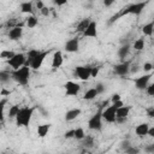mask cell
<instances>
[{
	"label": "cell",
	"mask_w": 154,
	"mask_h": 154,
	"mask_svg": "<svg viewBox=\"0 0 154 154\" xmlns=\"http://www.w3.org/2000/svg\"><path fill=\"white\" fill-rule=\"evenodd\" d=\"M14 54H16V53H14V52H12V51H2V52L0 53V58L8 60V59H11Z\"/></svg>",
	"instance_id": "cell-32"
},
{
	"label": "cell",
	"mask_w": 154,
	"mask_h": 154,
	"mask_svg": "<svg viewBox=\"0 0 154 154\" xmlns=\"http://www.w3.org/2000/svg\"><path fill=\"white\" fill-rule=\"evenodd\" d=\"M81 113H82L81 108H71V109H67L66 113H65V120L66 122H72L78 116H81Z\"/></svg>",
	"instance_id": "cell-17"
},
{
	"label": "cell",
	"mask_w": 154,
	"mask_h": 154,
	"mask_svg": "<svg viewBox=\"0 0 154 154\" xmlns=\"http://www.w3.org/2000/svg\"><path fill=\"white\" fill-rule=\"evenodd\" d=\"M73 132H75V129H71V130H67L64 132V138H73Z\"/></svg>",
	"instance_id": "cell-36"
},
{
	"label": "cell",
	"mask_w": 154,
	"mask_h": 154,
	"mask_svg": "<svg viewBox=\"0 0 154 154\" xmlns=\"http://www.w3.org/2000/svg\"><path fill=\"white\" fill-rule=\"evenodd\" d=\"M152 77H153V73H152V72L146 73V75L140 76V77H136V78L134 79V83H135L136 89H138V90H146V88L148 87V84H149Z\"/></svg>",
	"instance_id": "cell-7"
},
{
	"label": "cell",
	"mask_w": 154,
	"mask_h": 154,
	"mask_svg": "<svg viewBox=\"0 0 154 154\" xmlns=\"http://www.w3.org/2000/svg\"><path fill=\"white\" fill-rule=\"evenodd\" d=\"M4 154H6V153H4ZM22 154H24V153H22Z\"/></svg>",
	"instance_id": "cell-50"
},
{
	"label": "cell",
	"mask_w": 154,
	"mask_h": 154,
	"mask_svg": "<svg viewBox=\"0 0 154 154\" xmlns=\"http://www.w3.org/2000/svg\"><path fill=\"white\" fill-rule=\"evenodd\" d=\"M143 70H144V72H150L153 70V64L152 63H144Z\"/></svg>",
	"instance_id": "cell-37"
},
{
	"label": "cell",
	"mask_w": 154,
	"mask_h": 154,
	"mask_svg": "<svg viewBox=\"0 0 154 154\" xmlns=\"http://www.w3.org/2000/svg\"><path fill=\"white\" fill-rule=\"evenodd\" d=\"M34 111H35V107H20L17 116H16V125L17 126H29L30 122H31V118H32V114H34Z\"/></svg>",
	"instance_id": "cell-1"
},
{
	"label": "cell",
	"mask_w": 154,
	"mask_h": 154,
	"mask_svg": "<svg viewBox=\"0 0 154 154\" xmlns=\"http://www.w3.org/2000/svg\"><path fill=\"white\" fill-rule=\"evenodd\" d=\"M11 79H12L11 72H7V71H1V72H0V82H1V83L6 84V83H8Z\"/></svg>",
	"instance_id": "cell-27"
},
{
	"label": "cell",
	"mask_w": 154,
	"mask_h": 154,
	"mask_svg": "<svg viewBox=\"0 0 154 154\" xmlns=\"http://www.w3.org/2000/svg\"><path fill=\"white\" fill-rule=\"evenodd\" d=\"M153 30H154V22L153 20L142 26V32H143L144 36H152L153 35Z\"/></svg>",
	"instance_id": "cell-21"
},
{
	"label": "cell",
	"mask_w": 154,
	"mask_h": 154,
	"mask_svg": "<svg viewBox=\"0 0 154 154\" xmlns=\"http://www.w3.org/2000/svg\"><path fill=\"white\" fill-rule=\"evenodd\" d=\"M54 4L58 5V6H61V5H65L66 1H65V0H63V1H54Z\"/></svg>",
	"instance_id": "cell-48"
},
{
	"label": "cell",
	"mask_w": 154,
	"mask_h": 154,
	"mask_svg": "<svg viewBox=\"0 0 154 154\" xmlns=\"http://www.w3.org/2000/svg\"><path fill=\"white\" fill-rule=\"evenodd\" d=\"M38 52H40V51H37V49H30V51L26 53V64H25V65L29 66V64H30L31 60L38 54Z\"/></svg>",
	"instance_id": "cell-28"
},
{
	"label": "cell",
	"mask_w": 154,
	"mask_h": 154,
	"mask_svg": "<svg viewBox=\"0 0 154 154\" xmlns=\"http://www.w3.org/2000/svg\"><path fill=\"white\" fill-rule=\"evenodd\" d=\"M40 12H41V14H42V16L48 17V16H49V13H51V10H49L47 6H45L42 10H40Z\"/></svg>",
	"instance_id": "cell-39"
},
{
	"label": "cell",
	"mask_w": 154,
	"mask_h": 154,
	"mask_svg": "<svg viewBox=\"0 0 154 154\" xmlns=\"http://www.w3.org/2000/svg\"><path fill=\"white\" fill-rule=\"evenodd\" d=\"M147 136H150V137H154V126H149L148 129V134Z\"/></svg>",
	"instance_id": "cell-44"
},
{
	"label": "cell",
	"mask_w": 154,
	"mask_h": 154,
	"mask_svg": "<svg viewBox=\"0 0 154 154\" xmlns=\"http://www.w3.org/2000/svg\"><path fill=\"white\" fill-rule=\"evenodd\" d=\"M64 89L66 96H76L81 90V85L73 81H67L64 83Z\"/></svg>",
	"instance_id": "cell-8"
},
{
	"label": "cell",
	"mask_w": 154,
	"mask_h": 154,
	"mask_svg": "<svg viewBox=\"0 0 154 154\" xmlns=\"http://www.w3.org/2000/svg\"><path fill=\"white\" fill-rule=\"evenodd\" d=\"M113 2H114V1H112V0H105V1H103V5H105V6H111Z\"/></svg>",
	"instance_id": "cell-47"
},
{
	"label": "cell",
	"mask_w": 154,
	"mask_h": 154,
	"mask_svg": "<svg viewBox=\"0 0 154 154\" xmlns=\"http://www.w3.org/2000/svg\"><path fill=\"white\" fill-rule=\"evenodd\" d=\"M51 53V49H48V51H40L38 52V54L31 60V63L29 64V67L30 69H32V70H38L41 66H42V64H43V61H45V59L47 58V55Z\"/></svg>",
	"instance_id": "cell-6"
},
{
	"label": "cell",
	"mask_w": 154,
	"mask_h": 154,
	"mask_svg": "<svg viewBox=\"0 0 154 154\" xmlns=\"http://www.w3.org/2000/svg\"><path fill=\"white\" fill-rule=\"evenodd\" d=\"M6 103H7L6 99H1L0 100V123H2V120H4V109H5Z\"/></svg>",
	"instance_id": "cell-31"
},
{
	"label": "cell",
	"mask_w": 154,
	"mask_h": 154,
	"mask_svg": "<svg viewBox=\"0 0 154 154\" xmlns=\"http://www.w3.org/2000/svg\"><path fill=\"white\" fill-rule=\"evenodd\" d=\"M64 49L69 53H76L79 49V38L78 37H72L67 40L64 45Z\"/></svg>",
	"instance_id": "cell-10"
},
{
	"label": "cell",
	"mask_w": 154,
	"mask_h": 154,
	"mask_svg": "<svg viewBox=\"0 0 154 154\" xmlns=\"http://www.w3.org/2000/svg\"><path fill=\"white\" fill-rule=\"evenodd\" d=\"M130 111H131V107H130V106H126V105H124V106L117 108V111H116V122H117V120H119V122L125 120V119L128 118Z\"/></svg>",
	"instance_id": "cell-14"
},
{
	"label": "cell",
	"mask_w": 154,
	"mask_h": 154,
	"mask_svg": "<svg viewBox=\"0 0 154 154\" xmlns=\"http://www.w3.org/2000/svg\"><path fill=\"white\" fill-rule=\"evenodd\" d=\"M0 28H1V25H0Z\"/></svg>",
	"instance_id": "cell-52"
},
{
	"label": "cell",
	"mask_w": 154,
	"mask_h": 154,
	"mask_svg": "<svg viewBox=\"0 0 154 154\" xmlns=\"http://www.w3.org/2000/svg\"><path fill=\"white\" fill-rule=\"evenodd\" d=\"M129 53H130V46H129V45H123V46L118 49V57H119L122 60H124V59L129 55Z\"/></svg>",
	"instance_id": "cell-22"
},
{
	"label": "cell",
	"mask_w": 154,
	"mask_h": 154,
	"mask_svg": "<svg viewBox=\"0 0 154 154\" xmlns=\"http://www.w3.org/2000/svg\"><path fill=\"white\" fill-rule=\"evenodd\" d=\"M147 114H148L149 118H153V117H154V107L148 108V109H147Z\"/></svg>",
	"instance_id": "cell-42"
},
{
	"label": "cell",
	"mask_w": 154,
	"mask_h": 154,
	"mask_svg": "<svg viewBox=\"0 0 154 154\" xmlns=\"http://www.w3.org/2000/svg\"><path fill=\"white\" fill-rule=\"evenodd\" d=\"M84 137H85L84 130H83L82 128H76V129H75V132H73V138H76V140H79V141H82V140H83Z\"/></svg>",
	"instance_id": "cell-29"
},
{
	"label": "cell",
	"mask_w": 154,
	"mask_h": 154,
	"mask_svg": "<svg viewBox=\"0 0 154 154\" xmlns=\"http://www.w3.org/2000/svg\"><path fill=\"white\" fill-rule=\"evenodd\" d=\"M19 108H20V107H19L18 105L11 106L10 109H8V118H10V119H14L16 116H17V113H18V111H19Z\"/></svg>",
	"instance_id": "cell-30"
},
{
	"label": "cell",
	"mask_w": 154,
	"mask_h": 154,
	"mask_svg": "<svg viewBox=\"0 0 154 154\" xmlns=\"http://www.w3.org/2000/svg\"><path fill=\"white\" fill-rule=\"evenodd\" d=\"M146 152H148V153H154V144L150 143L148 147H146Z\"/></svg>",
	"instance_id": "cell-43"
},
{
	"label": "cell",
	"mask_w": 154,
	"mask_h": 154,
	"mask_svg": "<svg viewBox=\"0 0 154 154\" xmlns=\"http://www.w3.org/2000/svg\"><path fill=\"white\" fill-rule=\"evenodd\" d=\"M49 130H51V124H41V125L37 126V130L36 131H37L38 137L43 138V137H46L48 135Z\"/></svg>",
	"instance_id": "cell-20"
},
{
	"label": "cell",
	"mask_w": 154,
	"mask_h": 154,
	"mask_svg": "<svg viewBox=\"0 0 154 154\" xmlns=\"http://www.w3.org/2000/svg\"><path fill=\"white\" fill-rule=\"evenodd\" d=\"M146 91L149 96H154V84L153 83H149L148 87L146 88Z\"/></svg>",
	"instance_id": "cell-34"
},
{
	"label": "cell",
	"mask_w": 154,
	"mask_h": 154,
	"mask_svg": "<svg viewBox=\"0 0 154 154\" xmlns=\"http://www.w3.org/2000/svg\"><path fill=\"white\" fill-rule=\"evenodd\" d=\"M83 140H84V144H85V146H93V137L87 136V137H84Z\"/></svg>",
	"instance_id": "cell-41"
},
{
	"label": "cell",
	"mask_w": 154,
	"mask_h": 154,
	"mask_svg": "<svg viewBox=\"0 0 154 154\" xmlns=\"http://www.w3.org/2000/svg\"><path fill=\"white\" fill-rule=\"evenodd\" d=\"M113 105L117 107V108H119V107H122V106H124V102L120 100V101H117V102H113Z\"/></svg>",
	"instance_id": "cell-46"
},
{
	"label": "cell",
	"mask_w": 154,
	"mask_h": 154,
	"mask_svg": "<svg viewBox=\"0 0 154 154\" xmlns=\"http://www.w3.org/2000/svg\"><path fill=\"white\" fill-rule=\"evenodd\" d=\"M0 130H1V123H0Z\"/></svg>",
	"instance_id": "cell-49"
},
{
	"label": "cell",
	"mask_w": 154,
	"mask_h": 154,
	"mask_svg": "<svg viewBox=\"0 0 154 154\" xmlns=\"http://www.w3.org/2000/svg\"><path fill=\"white\" fill-rule=\"evenodd\" d=\"M11 77L18 84L26 85L29 83V78H30V67L28 65H24L18 70H13L11 72Z\"/></svg>",
	"instance_id": "cell-2"
},
{
	"label": "cell",
	"mask_w": 154,
	"mask_h": 154,
	"mask_svg": "<svg viewBox=\"0 0 154 154\" xmlns=\"http://www.w3.org/2000/svg\"><path fill=\"white\" fill-rule=\"evenodd\" d=\"M99 71H100V67H99V66H93V67H90V77H96L97 73H99Z\"/></svg>",
	"instance_id": "cell-35"
},
{
	"label": "cell",
	"mask_w": 154,
	"mask_h": 154,
	"mask_svg": "<svg viewBox=\"0 0 154 154\" xmlns=\"http://www.w3.org/2000/svg\"><path fill=\"white\" fill-rule=\"evenodd\" d=\"M97 95H99V94H97L96 89H95V88H90V89H88V90L84 93L83 99H84V100H87V101H90V100H94Z\"/></svg>",
	"instance_id": "cell-23"
},
{
	"label": "cell",
	"mask_w": 154,
	"mask_h": 154,
	"mask_svg": "<svg viewBox=\"0 0 154 154\" xmlns=\"http://www.w3.org/2000/svg\"><path fill=\"white\" fill-rule=\"evenodd\" d=\"M99 154H102V153H99Z\"/></svg>",
	"instance_id": "cell-51"
},
{
	"label": "cell",
	"mask_w": 154,
	"mask_h": 154,
	"mask_svg": "<svg viewBox=\"0 0 154 154\" xmlns=\"http://www.w3.org/2000/svg\"><path fill=\"white\" fill-rule=\"evenodd\" d=\"M120 100H122V96H120L119 94H117V93H116V94H113V95H112V97H111L112 103H113V102H117V101H120Z\"/></svg>",
	"instance_id": "cell-40"
},
{
	"label": "cell",
	"mask_w": 154,
	"mask_h": 154,
	"mask_svg": "<svg viewBox=\"0 0 154 154\" xmlns=\"http://www.w3.org/2000/svg\"><path fill=\"white\" fill-rule=\"evenodd\" d=\"M64 63V55L61 51H55L52 58V67L53 69H59Z\"/></svg>",
	"instance_id": "cell-16"
},
{
	"label": "cell",
	"mask_w": 154,
	"mask_h": 154,
	"mask_svg": "<svg viewBox=\"0 0 154 154\" xmlns=\"http://www.w3.org/2000/svg\"><path fill=\"white\" fill-rule=\"evenodd\" d=\"M146 5H147V1H146V2L141 1V2L131 4V5H129L126 8H124V11H122L120 16H124V14H136V16H138V14L142 13V11L144 10Z\"/></svg>",
	"instance_id": "cell-4"
},
{
	"label": "cell",
	"mask_w": 154,
	"mask_h": 154,
	"mask_svg": "<svg viewBox=\"0 0 154 154\" xmlns=\"http://www.w3.org/2000/svg\"><path fill=\"white\" fill-rule=\"evenodd\" d=\"M23 35V28L19 26V25H16V26H12L8 31V38L11 41H17L22 37Z\"/></svg>",
	"instance_id": "cell-15"
},
{
	"label": "cell",
	"mask_w": 154,
	"mask_h": 154,
	"mask_svg": "<svg viewBox=\"0 0 154 154\" xmlns=\"http://www.w3.org/2000/svg\"><path fill=\"white\" fill-rule=\"evenodd\" d=\"M113 70L118 76H126L130 72V61H122L119 64H116Z\"/></svg>",
	"instance_id": "cell-12"
},
{
	"label": "cell",
	"mask_w": 154,
	"mask_h": 154,
	"mask_svg": "<svg viewBox=\"0 0 154 154\" xmlns=\"http://www.w3.org/2000/svg\"><path fill=\"white\" fill-rule=\"evenodd\" d=\"M90 23V19L89 18H85V19H82L78 24H77V31H81V32H83L85 29H87V26H88V24Z\"/></svg>",
	"instance_id": "cell-25"
},
{
	"label": "cell",
	"mask_w": 154,
	"mask_h": 154,
	"mask_svg": "<svg viewBox=\"0 0 154 154\" xmlns=\"http://www.w3.org/2000/svg\"><path fill=\"white\" fill-rule=\"evenodd\" d=\"M116 111H117V107L113 103L111 106L106 107L103 111H101L102 119L106 120L107 123H114L116 122Z\"/></svg>",
	"instance_id": "cell-9"
},
{
	"label": "cell",
	"mask_w": 154,
	"mask_h": 154,
	"mask_svg": "<svg viewBox=\"0 0 154 154\" xmlns=\"http://www.w3.org/2000/svg\"><path fill=\"white\" fill-rule=\"evenodd\" d=\"M88 128L93 131H100L102 129V117L101 111H97L95 114H93L88 120Z\"/></svg>",
	"instance_id": "cell-5"
},
{
	"label": "cell",
	"mask_w": 154,
	"mask_h": 154,
	"mask_svg": "<svg viewBox=\"0 0 154 154\" xmlns=\"http://www.w3.org/2000/svg\"><path fill=\"white\" fill-rule=\"evenodd\" d=\"M148 129H149V124L148 123H141L135 128V134L138 137H144L148 134Z\"/></svg>",
	"instance_id": "cell-18"
},
{
	"label": "cell",
	"mask_w": 154,
	"mask_h": 154,
	"mask_svg": "<svg viewBox=\"0 0 154 154\" xmlns=\"http://www.w3.org/2000/svg\"><path fill=\"white\" fill-rule=\"evenodd\" d=\"M37 23H38V19H37V17H36L35 14L28 16V18H26V20H25V24H26V26H28L29 29L35 28V26L37 25Z\"/></svg>",
	"instance_id": "cell-24"
},
{
	"label": "cell",
	"mask_w": 154,
	"mask_h": 154,
	"mask_svg": "<svg viewBox=\"0 0 154 154\" xmlns=\"http://www.w3.org/2000/svg\"><path fill=\"white\" fill-rule=\"evenodd\" d=\"M94 88L96 89L97 94H101V93H103V91H105V87H103V84H102V83H97Z\"/></svg>",
	"instance_id": "cell-38"
},
{
	"label": "cell",
	"mask_w": 154,
	"mask_h": 154,
	"mask_svg": "<svg viewBox=\"0 0 154 154\" xmlns=\"http://www.w3.org/2000/svg\"><path fill=\"white\" fill-rule=\"evenodd\" d=\"M20 11H22V13H28L29 16H32L34 14V2H31V1L22 2Z\"/></svg>",
	"instance_id": "cell-19"
},
{
	"label": "cell",
	"mask_w": 154,
	"mask_h": 154,
	"mask_svg": "<svg viewBox=\"0 0 154 154\" xmlns=\"http://www.w3.org/2000/svg\"><path fill=\"white\" fill-rule=\"evenodd\" d=\"M36 7H37V10H42L45 7V4L42 1H36Z\"/></svg>",
	"instance_id": "cell-45"
},
{
	"label": "cell",
	"mask_w": 154,
	"mask_h": 154,
	"mask_svg": "<svg viewBox=\"0 0 154 154\" xmlns=\"http://www.w3.org/2000/svg\"><path fill=\"white\" fill-rule=\"evenodd\" d=\"M125 153L126 154H138L140 150H138V148H135L132 146H129L128 148H125Z\"/></svg>",
	"instance_id": "cell-33"
},
{
	"label": "cell",
	"mask_w": 154,
	"mask_h": 154,
	"mask_svg": "<svg viewBox=\"0 0 154 154\" xmlns=\"http://www.w3.org/2000/svg\"><path fill=\"white\" fill-rule=\"evenodd\" d=\"M132 48H134L135 51H142V49L144 48V38H143V37L137 38V40L134 42Z\"/></svg>",
	"instance_id": "cell-26"
},
{
	"label": "cell",
	"mask_w": 154,
	"mask_h": 154,
	"mask_svg": "<svg viewBox=\"0 0 154 154\" xmlns=\"http://www.w3.org/2000/svg\"><path fill=\"white\" fill-rule=\"evenodd\" d=\"M84 37H97V24L95 20H90L87 29L82 32Z\"/></svg>",
	"instance_id": "cell-13"
},
{
	"label": "cell",
	"mask_w": 154,
	"mask_h": 154,
	"mask_svg": "<svg viewBox=\"0 0 154 154\" xmlns=\"http://www.w3.org/2000/svg\"><path fill=\"white\" fill-rule=\"evenodd\" d=\"M7 64L12 67V70H18L26 64V55L24 53H16L11 59L7 60Z\"/></svg>",
	"instance_id": "cell-3"
},
{
	"label": "cell",
	"mask_w": 154,
	"mask_h": 154,
	"mask_svg": "<svg viewBox=\"0 0 154 154\" xmlns=\"http://www.w3.org/2000/svg\"><path fill=\"white\" fill-rule=\"evenodd\" d=\"M90 67L91 66H82V65H79V66H77L75 69V73L79 79L88 81L89 78H91L90 77Z\"/></svg>",
	"instance_id": "cell-11"
}]
</instances>
